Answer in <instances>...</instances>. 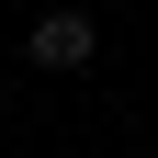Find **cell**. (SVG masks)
Segmentation results:
<instances>
[{"label":"cell","mask_w":158,"mask_h":158,"mask_svg":"<svg viewBox=\"0 0 158 158\" xmlns=\"http://www.w3.org/2000/svg\"><path fill=\"white\" fill-rule=\"evenodd\" d=\"M23 56H34V68H56V79H79L90 56H102V23H90L79 0H56V11H34V23H23Z\"/></svg>","instance_id":"1"},{"label":"cell","mask_w":158,"mask_h":158,"mask_svg":"<svg viewBox=\"0 0 158 158\" xmlns=\"http://www.w3.org/2000/svg\"><path fill=\"white\" fill-rule=\"evenodd\" d=\"M0 102H11V68H0Z\"/></svg>","instance_id":"2"},{"label":"cell","mask_w":158,"mask_h":158,"mask_svg":"<svg viewBox=\"0 0 158 158\" xmlns=\"http://www.w3.org/2000/svg\"><path fill=\"white\" fill-rule=\"evenodd\" d=\"M34 11H56V0H34Z\"/></svg>","instance_id":"3"}]
</instances>
